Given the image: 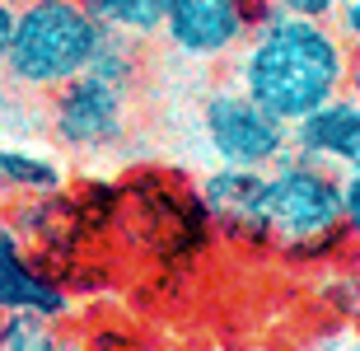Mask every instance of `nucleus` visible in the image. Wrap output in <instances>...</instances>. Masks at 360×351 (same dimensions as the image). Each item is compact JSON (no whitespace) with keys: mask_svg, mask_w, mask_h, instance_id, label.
Segmentation results:
<instances>
[{"mask_svg":"<svg viewBox=\"0 0 360 351\" xmlns=\"http://www.w3.org/2000/svg\"><path fill=\"white\" fill-rule=\"evenodd\" d=\"M351 47L328 19L271 14L239 47L234 84L281 122H300L347 89Z\"/></svg>","mask_w":360,"mask_h":351,"instance_id":"1","label":"nucleus"},{"mask_svg":"<svg viewBox=\"0 0 360 351\" xmlns=\"http://www.w3.org/2000/svg\"><path fill=\"white\" fill-rule=\"evenodd\" d=\"M103 42L108 28L84 10V0H19L0 70L24 94H52L94 66Z\"/></svg>","mask_w":360,"mask_h":351,"instance_id":"2","label":"nucleus"},{"mask_svg":"<svg viewBox=\"0 0 360 351\" xmlns=\"http://www.w3.org/2000/svg\"><path fill=\"white\" fill-rule=\"evenodd\" d=\"M342 225V174L323 160L290 150L267 169V248L285 257H333L347 248Z\"/></svg>","mask_w":360,"mask_h":351,"instance_id":"3","label":"nucleus"},{"mask_svg":"<svg viewBox=\"0 0 360 351\" xmlns=\"http://www.w3.org/2000/svg\"><path fill=\"white\" fill-rule=\"evenodd\" d=\"M201 132H206V146L215 150V160L239 164V169H271L295 150L290 122L267 113L239 84H225L201 103Z\"/></svg>","mask_w":360,"mask_h":351,"instance_id":"4","label":"nucleus"},{"mask_svg":"<svg viewBox=\"0 0 360 351\" xmlns=\"http://www.w3.org/2000/svg\"><path fill=\"white\" fill-rule=\"evenodd\" d=\"M127 108H131V89L108 80L98 70H84L61 89H52V108H47V132L56 146L94 155V150L117 146L127 132Z\"/></svg>","mask_w":360,"mask_h":351,"instance_id":"5","label":"nucleus"},{"mask_svg":"<svg viewBox=\"0 0 360 351\" xmlns=\"http://www.w3.org/2000/svg\"><path fill=\"white\" fill-rule=\"evenodd\" d=\"M271 14V0H169L160 38L187 61H225Z\"/></svg>","mask_w":360,"mask_h":351,"instance_id":"6","label":"nucleus"},{"mask_svg":"<svg viewBox=\"0 0 360 351\" xmlns=\"http://www.w3.org/2000/svg\"><path fill=\"white\" fill-rule=\"evenodd\" d=\"M201 206L225 234L243 243H267V169L220 164L201 178Z\"/></svg>","mask_w":360,"mask_h":351,"instance_id":"7","label":"nucleus"},{"mask_svg":"<svg viewBox=\"0 0 360 351\" xmlns=\"http://www.w3.org/2000/svg\"><path fill=\"white\" fill-rule=\"evenodd\" d=\"M290 146L309 160L333 164L337 174L360 169V98H351L347 89L328 103H319L314 113L290 127Z\"/></svg>","mask_w":360,"mask_h":351,"instance_id":"8","label":"nucleus"},{"mask_svg":"<svg viewBox=\"0 0 360 351\" xmlns=\"http://www.w3.org/2000/svg\"><path fill=\"white\" fill-rule=\"evenodd\" d=\"M0 309H33L52 314V319L70 309V295L61 291V281L33 267V257L24 253V243L10 225H0Z\"/></svg>","mask_w":360,"mask_h":351,"instance_id":"9","label":"nucleus"},{"mask_svg":"<svg viewBox=\"0 0 360 351\" xmlns=\"http://www.w3.org/2000/svg\"><path fill=\"white\" fill-rule=\"evenodd\" d=\"M61 183H66V174H61V164L52 155H38V150L5 146L0 141V197H10V202L56 197Z\"/></svg>","mask_w":360,"mask_h":351,"instance_id":"10","label":"nucleus"},{"mask_svg":"<svg viewBox=\"0 0 360 351\" xmlns=\"http://www.w3.org/2000/svg\"><path fill=\"white\" fill-rule=\"evenodd\" d=\"M84 10L117 38H131V42H146V38H160V24H164V10L169 0H84Z\"/></svg>","mask_w":360,"mask_h":351,"instance_id":"11","label":"nucleus"},{"mask_svg":"<svg viewBox=\"0 0 360 351\" xmlns=\"http://www.w3.org/2000/svg\"><path fill=\"white\" fill-rule=\"evenodd\" d=\"M52 347H61L52 314L0 309V351H52Z\"/></svg>","mask_w":360,"mask_h":351,"instance_id":"12","label":"nucleus"},{"mask_svg":"<svg viewBox=\"0 0 360 351\" xmlns=\"http://www.w3.org/2000/svg\"><path fill=\"white\" fill-rule=\"evenodd\" d=\"M342 225H347V239L360 248V169L342 174Z\"/></svg>","mask_w":360,"mask_h":351,"instance_id":"13","label":"nucleus"},{"mask_svg":"<svg viewBox=\"0 0 360 351\" xmlns=\"http://www.w3.org/2000/svg\"><path fill=\"white\" fill-rule=\"evenodd\" d=\"M276 14H300V19H337L342 0H271Z\"/></svg>","mask_w":360,"mask_h":351,"instance_id":"14","label":"nucleus"},{"mask_svg":"<svg viewBox=\"0 0 360 351\" xmlns=\"http://www.w3.org/2000/svg\"><path fill=\"white\" fill-rule=\"evenodd\" d=\"M333 295H337V305H342V314L360 328V262H356V267H347V276L337 281Z\"/></svg>","mask_w":360,"mask_h":351,"instance_id":"15","label":"nucleus"},{"mask_svg":"<svg viewBox=\"0 0 360 351\" xmlns=\"http://www.w3.org/2000/svg\"><path fill=\"white\" fill-rule=\"evenodd\" d=\"M337 33L347 38L351 52H360V0H342V10H337Z\"/></svg>","mask_w":360,"mask_h":351,"instance_id":"16","label":"nucleus"},{"mask_svg":"<svg viewBox=\"0 0 360 351\" xmlns=\"http://www.w3.org/2000/svg\"><path fill=\"white\" fill-rule=\"evenodd\" d=\"M14 0H0V61H5V52H10V33H14Z\"/></svg>","mask_w":360,"mask_h":351,"instance_id":"17","label":"nucleus"},{"mask_svg":"<svg viewBox=\"0 0 360 351\" xmlns=\"http://www.w3.org/2000/svg\"><path fill=\"white\" fill-rule=\"evenodd\" d=\"M14 113V84L5 80V70H0V122Z\"/></svg>","mask_w":360,"mask_h":351,"instance_id":"18","label":"nucleus"},{"mask_svg":"<svg viewBox=\"0 0 360 351\" xmlns=\"http://www.w3.org/2000/svg\"><path fill=\"white\" fill-rule=\"evenodd\" d=\"M347 94L360 98V52H351V70H347Z\"/></svg>","mask_w":360,"mask_h":351,"instance_id":"19","label":"nucleus"}]
</instances>
